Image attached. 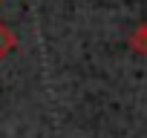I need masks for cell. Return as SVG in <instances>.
<instances>
[{
  "label": "cell",
  "instance_id": "cell-1",
  "mask_svg": "<svg viewBox=\"0 0 147 138\" xmlns=\"http://www.w3.org/2000/svg\"><path fill=\"white\" fill-rule=\"evenodd\" d=\"M130 43H133V49L136 52H141V55H147V20L133 32V38H130Z\"/></svg>",
  "mask_w": 147,
  "mask_h": 138
},
{
  "label": "cell",
  "instance_id": "cell-2",
  "mask_svg": "<svg viewBox=\"0 0 147 138\" xmlns=\"http://www.w3.org/2000/svg\"><path fill=\"white\" fill-rule=\"evenodd\" d=\"M12 46H15V35L9 32L6 23H0V60H3V58L12 52Z\"/></svg>",
  "mask_w": 147,
  "mask_h": 138
}]
</instances>
